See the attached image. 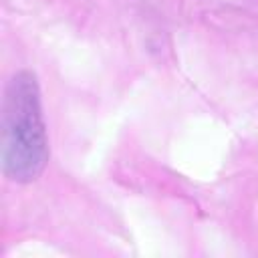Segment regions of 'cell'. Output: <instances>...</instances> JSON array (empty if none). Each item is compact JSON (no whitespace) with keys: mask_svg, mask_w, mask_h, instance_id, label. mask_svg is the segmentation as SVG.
Here are the masks:
<instances>
[{"mask_svg":"<svg viewBox=\"0 0 258 258\" xmlns=\"http://www.w3.org/2000/svg\"><path fill=\"white\" fill-rule=\"evenodd\" d=\"M48 157L46 131L40 113L38 85L30 73L12 77L6 89L2 119V165L14 181H32Z\"/></svg>","mask_w":258,"mask_h":258,"instance_id":"obj_1","label":"cell"}]
</instances>
